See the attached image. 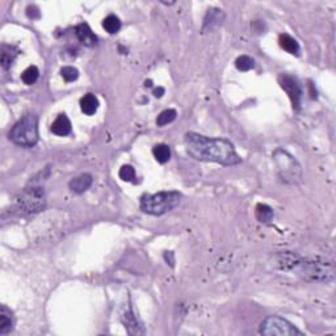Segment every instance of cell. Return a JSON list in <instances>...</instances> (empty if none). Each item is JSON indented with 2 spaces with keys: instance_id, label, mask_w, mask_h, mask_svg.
I'll return each instance as SVG.
<instances>
[{
  "instance_id": "cell-1",
  "label": "cell",
  "mask_w": 336,
  "mask_h": 336,
  "mask_svg": "<svg viewBox=\"0 0 336 336\" xmlns=\"http://www.w3.org/2000/svg\"><path fill=\"white\" fill-rule=\"evenodd\" d=\"M185 146L187 153L197 160L223 165H237L242 162L234 145L223 138H209L190 131L185 134Z\"/></svg>"
},
{
  "instance_id": "cell-2",
  "label": "cell",
  "mask_w": 336,
  "mask_h": 336,
  "mask_svg": "<svg viewBox=\"0 0 336 336\" xmlns=\"http://www.w3.org/2000/svg\"><path fill=\"white\" fill-rule=\"evenodd\" d=\"M180 200L181 194L175 190L144 194L141 197V210L151 215H162L176 208Z\"/></svg>"
},
{
  "instance_id": "cell-3",
  "label": "cell",
  "mask_w": 336,
  "mask_h": 336,
  "mask_svg": "<svg viewBox=\"0 0 336 336\" xmlns=\"http://www.w3.org/2000/svg\"><path fill=\"white\" fill-rule=\"evenodd\" d=\"M10 139L22 147H33L38 142V117L36 115H25L13 125L10 131Z\"/></svg>"
},
{
  "instance_id": "cell-4",
  "label": "cell",
  "mask_w": 336,
  "mask_h": 336,
  "mask_svg": "<svg viewBox=\"0 0 336 336\" xmlns=\"http://www.w3.org/2000/svg\"><path fill=\"white\" fill-rule=\"evenodd\" d=\"M16 206L24 214H36L46 208V197L42 188L28 187L16 196Z\"/></svg>"
},
{
  "instance_id": "cell-5",
  "label": "cell",
  "mask_w": 336,
  "mask_h": 336,
  "mask_svg": "<svg viewBox=\"0 0 336 336\" xmlns=\"http://www.w3.org/2000/svg\"><path fill=\"white\" fill-rule=\"evenodd\" d=\"M301 274L309 281H319V283H330L333 280V265L331 262L324 259H307L305 262H299Z\"/></svg>"
},
{
  "instance_id": "cell-6",
  "label": "cell",
  "mask_w": 336,
  "mask_h": 336,
  "mask_svg": "<svg viewBox=\"0 0 336 336\" xmlns=\"http://www.w3.org/2000/svg\"><path fill=\"white\" fill-rule=\"evenodd\" d=\"M260 333L267 336H302L303 332L299 331L294 324L287 321L285 318L272 315L265 318L260 326Z\"/></svg>"
},
{
  "instance_id": "cell-7",
  "label": "cell",
  "mask_w": 336,
  "mask_h": 336,
  "mask_svg": "<svg viewBox=\"0 0 336 336\" xmlns=\"http://www.w3.org/2000/svg\"><path fill=\"white\" fill-rule=\"evenodd\" d=\"M278 83H280V87L283 88L285 92L289 96L290 101H292V105L294 110H299L301 108V100H302V86L298 81V79L296 76H292V75L288 74H281L278 76Z\"/></svg>"
},
{
  "instance_id": "cell-8",
  "label": "cell",
  "mask_w": 336,
  "mask_h": 336,
  "mask_svg": "<svg viewBox=\"0 0 336 336\" xmlns=\"http://www.w3.org/2000/svg\"><path fill=\"white\" fill-rule=\"evenodd\" d=\"M273 156L274 159H276L277 165L280 167V171H284L283 180L287 181L288 176H289L290 179L297 178L296 171L301 172V170H299V165L298 163L296 162V159L293 158L292 155H289L287 151H283V150H277V151H274Z\"/></svg>"
},
{
  "instance_id": "cell-9",
  "label": "cell",
  "mask_w": 336,
  "mask_h": 336,
  "mask_svg": "<svg viewBox=\"0 0 336 336\" xmlns=\"http://www.w3.org/2000/svg\"><path fill=\"white\" fill-rule=\"evenodd\" d=\"M121 321L122 323H124L125 328L128 330V332L130 333V335H141V333H145L144 326L138 322L137 317H135V314H134L131 309L126 310V312L122 314Z\"/></svg>"
},
{
  "instance_id": "cell-10",
  "label": "cell",
  "mask_w": 336,
  "mask_h": 336,
  "mask_svg": "<svg viewBox=\"0 0 336 336\" xmlns=\"http://www.w3.org/2000/svg\"><path fill=\"white\" fill-rule=\"evenodd\" d=\"M75 35H76L78 40L80 41L84 46H94V45L97 44V37L95 36L92 29L90 28V25L86 24V22L79 24L75 28Z\"/></svg>"
},
{
  "instance_id": "cell-11",
  "label": "cell",
  "mask_w": 336,
  "mask_h": 336,
  "mask_svg": "<svg viewBox=\"0 0 336 336\" xmlns=\"http://www.w3.org/2000/svg\"><path fill=\"white\" fill-rule=\"evenodd\" d=\"M72 130L71 126V121L65 113L60 115L55 119V121L51 124V131H53L55 135H60V137H66V135H69Z\"/></svg>"
},
{
  "instance_id": "cell-12",
  "label": "cell",
  "mask_w": 336,
  "mask_h": 336,
  "mask_svg": "<svg viewBox=\"0 0 336 336\" xmlns=\"http://www.w3.org/2000/svg\"><path fill=\"white\" fill-rule=\"evenodd\" d=\"M92 181H94V179H92L90 174H83L78 176V178L72 179L69 183V187L74 193L81 194V193L90 189V187L92 185Z\"/></svg>"
},
{
  "instance_id": "cell-13",
  "label": "cell",
  "mask_w": 336,
  "mask_h": 336,
  "mask_svg": "<svg viewBox=\"0 0 336 336\" xmlns=\"http://www.w3.org/2000/svg\"><path fill=\"white\" fill-rule=\"evenodd\" d=\"M13 328L12 312L6 305L0 306V335H7Z\"/></svg>"
},
{
  "instance_id": "cell-14",
  "label": "cell",
  "mask_w": 336,
  "mask_h": 336,
  "mask_svg": "<svg viewBox=\"0 0 336 336\" xmlns=\"http://www.w3.org/2000/svg\"><path fill=\"white\" fill-rule=\"evenodd\" d=\"M19 55V50L11 45H3L2 53H0V62L6 70H10L15 62L16 57Z\"/></svg>"
},
{
  "instance_id": "cell-15",
  "label": "cell",
  "mask_w": 336,
  "mask_h": 336,
  "mask_svg": "<svg viewBox=\"0 0 336 336\" xmlns=\"http://www.w3.org/2000/svg\"><path fill=\"white\" fill-rule=\"evenodd\" d=\"M97 108H99V100H97V97L95 96V95L87 94L80 99V109L84 115H95Z\"/></svg>"
},
{
  "instance_id": "cell-16",
  "label": "cell",
  "mask_w": 336,
  "mask_h": 336,
  "mask_svg": "<svg viewBox=\"0 0 336 336\" xmlns=\"http://www.w3.org/2000/svg\"><path fill=\"white\" fill-rule=\"evenodd\" d=\"M278 45L281 46V49H284L289 54H293V55H298L299 54V44L297 42L296 38H293L292 36L287 35V33L280 35V37H278Z\"/></svg>"
},
{
  "instance_id": "cell-17",
  "label": "cell",
  "mask_w": 336,
  "mask_h": 336,
  "mask_svg": "<svg viewBox=\"0 0 336 336\" xmlns=\"http://www.w3.org/2000/svg\"><path fill=\"white\" fill-rule=\"evenodd\" d=\"M255 217L262 223H269L274 217L273 209L265 204H258L255 208Z\"/></svg>"
},
{
  "instance_id": "cell-18",
  "label": "cell",
  "mask_w": 336,
  "mask_h": 336,
  "mask_svg": "<svg viewBox=\"0 0 336 336\" xmlns=\"http://www.w3.org/2000/svg\"><path fill=\"white\" fill-rule=\"evenodd\" d=\"M153 155L159 163L164 164V163H167L168 160L171 159V149H170L168 145L164 144L155 145V146L153 147Z\"/></svg>"
},
{
  "instance_id": "cell-19",
  "label": "cell",
  "mask_w": 336,
  "mask_h": 336,
  "mask_svg": "<svg viewBox=\"0 0 336 336\" xmlns=\"http://www.w3.org/2000/svg\"><path fill=\"white\" fill-rule=\"evenodd\" d=\"M103 28L109 35H116L121 29V21L116 15H109L103 20Z\"/></svg>"
},
{
  "instance_id": "cell-20",
  "label": "cell",
  "mask_w": 336,
  "mask_h": 336,
  "mask_svg": "<svg viewBox=\"0 0 336 336\" xmlns=\"http://www.w3.org/2000/svg\"><path fill=\"white\" fill-rule=\"evenodd\" d=\"M38 76H40V71L36 66H29L28 69L25 70L21 74V79L26 86H32L38 80Z\"/></svg>"
},
{
  "instance_id": "cell-21",
  "label": "cell",
  "mask_w": 336,
  "mask_h": 336,
  "mask_svg": "<svg viewBox=\"0 0 336 336\" xmlns=\"http://www.w3.org/2000/svg\"><path fill=\"white\" fill-rule=\"evenodd\" d=\"M280 258L281 260L278 263H280V267L284 268V269H292V268L294 267H298L299 264L298 258H297L296 255L290 254V252H285V254H283Z\"/></svg>"
},
{
  "instance_id": "cell-22",
  "label": "cell",
  "mask_w": 336,
  "mask_h": 336,
  "mask_svg": "<svg viewBox=\"0 0 336 336\" xmlns=\"http://www.w3.org/2000/svg\"><path fill=\"white\" fill-rule=\"evenodd\" d=\"M176 116H178V113H176L175 109H165V110H163V112L158 116L156 125H158V126H165V125L171 124L172 121L176 120Z\"/></svg>"
},
{
  "instance_id": "cell-23",
  "label": "cell",
  "mask_w": 336,
  "mask_h": 336,
  "mask_svg": "<svg viewBox=\"0 0 336 336\" xmlns=\"http://www.w3.org/2000/svg\"><path fill=\"white\" fill-rule=\"evenodd\" d=\"M235 67L239 71H249L255 67V61L248 55H240L235 61Z\"/></svg>"
},
{
  "instance_id": "cell-24",
  "label": "cell",
  "mask_w": 336,
  "mask_h": 336,
  "mask_svg": "<svg viewBox=\"0 0 336 336\" xmlns=\"http://www.w3.org/2000/svg\"><path fill=\"white\" fill-rule=\"evenodd\" d=\"M206 17H210V21H205L204 22V28L208 26L209 22H210V28H212L214 24H221L222 22V17H223V12L221 10H217V8H212V10H209L208 13H206Z\"/></svg>"
},
{
  "instance_id": "cell-25",
  "label": "cell",
  "mask_w": 336,
  "mask_h": 336,
  "mask_svg": "<svg viewBox=\"0 0 336 336\" xmlns=\"http://www.w3.org/2000/svg\"><path fill=\"white\" fill-rule=\"evenodd\" d=\"M119 176L121 180L131 181V183H134V181H135V170H134L131 165L125 164L120 168Z\"/></svg>"
},
{
  "instance_id": "cell-26",
  "label": "cell",
  "mask_w": 336,
  "mask_h": 336,
  "mask_svg": "<svg viewBox=\"0 0 336 336\" xmlns=\"http://www.w3.org/2000/svg\"><path fill=\"white\" fill-rule=\"evenodd\" d=\"M61 75L66 81H74L79 78V71L72 66H65L61 70Z\"/></svg>"
},
{
  "instance_id": "cell-27",
  "label": "cell",
  "mask_w": 336,
  "mask_h": 336,
  "mask_svg": "<svg viewBox=\"0 0 336 336\" xmlns=\"http://www.w3.org/2000/svg\"><path fill=\"white\" fill-rule=\"evenodd\" d=\"M26 15H28V17H31V19H38V17H40V11H38L37 7L35 6L28 7V12H26Z\"/></svg>"
},
{
  "instance_id": "cell-28",
  "label": "cell",
  "mask_w": 336,
  "mask_h": 336,
  "mask_svg": "<svg viewBox=\"0 0 336 336\" xmlns=\"http://www.w3.org/2000/svg\"><path fill=\"white\" fill-rule=\"evenodd\" d=\"M163 94H164V88L163 87H159L154 90V96L155 97H162Z\"/></svg>"
},
{
  "instance_id": "cell-29",
  "label": "cell",
  "mask_w": 336,
  "mask_h": 336,
  "mask_svg": "<svg viewBox=\"0 0 336 336\" xmlns=\"http://www.w3.org/2000/svg\"><path fill=\"white\" fill-rule=\"evenodd\" d=\"M146 87H151V80L146 81Z\"/></svg>"
}]
</instances>
